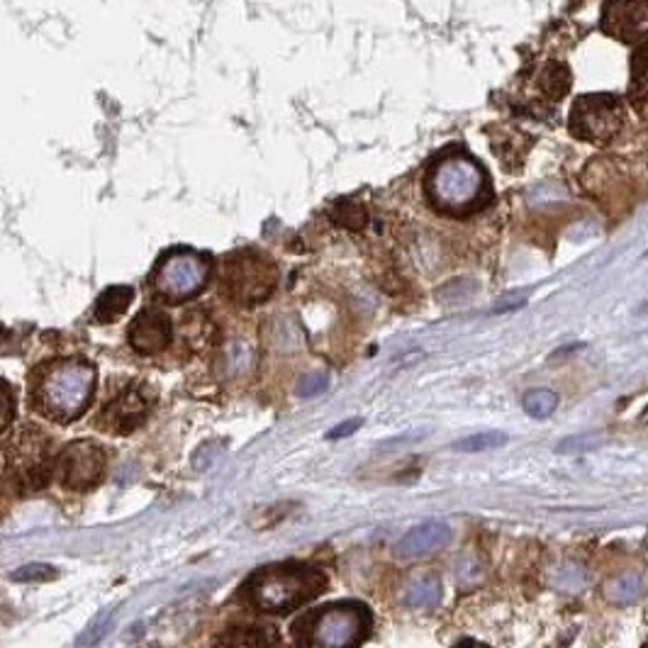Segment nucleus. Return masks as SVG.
<instances>
[{
  "instance_id": "4",
  "label": "nucleus",
  "mask_w": 648,
  "mask_h": 648,
  "mask_svg": "<svg viewBox=\"0 0 648 648\" xmlns=\"http://www.w3.org/2000/svg\"><path fill=\"white\" fill-rule=\"evenodd\" d=\"M210 271V256L200 254V251H169L154 266L152 290L164 303H186L208 286Z\"/></svg>"
},
{
  "instance_id": "25",
  "label": "nucleus",
  "mask_w": 648,
  "mask_h": 648,
  "mask_svg": "<svg viewBox=\"0 0 648 648\" xmlns=\"http://www.w3.org/2000/svg\"><path fill=\"white\" fill-rule=\"evenodd\" d=\"M57 578V568L47 566V563H30V566H22L13 573L15 583H44V580Z\"/></svg>"
},
{
  "instance_id": "29",
  "label": "nucleus",
  "mask_w": 648,
  "mask_h": 648,
  "mask_svg": "<svg viewBox=\"0 0 648 648\" xmlns=\"http://www.w3.org/2000/svg\"><path fill=\"white\" fill-rule=\"evenodd\" d=\"M529 300V290H512V293L502 295L500 300H497L493 312L497 315H502V312H512V310H519V307L527 305Z\"/></svg>"
},
{
  "instance_id": "33",
  "label": "nucleus",
  "mask_w": 648,
  "mask_h": 648,
  "mask_svg": "<svg viewBox=\"0 0 648 648\" xmlns=\"http://www.w3.org/2000/svg\"><path fill=\"white\" fill-rule=\"evenodd\" d=\"M461 648H483V646H476V644H466V646H461Z\"/></svg>"
},
{
  "instance_id": "14",
  "label": "nucleus",
  "mask_w": 648,
  "mask_h": 648,
  "mask_svg": "<svg viewBox=\"0 0 648 648\" xmlns=\"http://www.w3.org/2000/svg\"><path fill=\"white\" fill-rule=\"evenodd\" d=\"M646 583L639 573L627 571L614 575L605 583V600L612 605H634L644 597Z\"/></svg>"
},
{
  "instance_id": "16",
  "label": "nucleus",
  "mask_w": 648,
  "mask_h": 648,
  "mask_svg": "<svg viewBox=\"0 0 648 648\" xmlns=\"http://www.w3.org/2000/svg\"><path fill=\"white\" fill-rule=\"evenodd\" d=\"M134 300V290L127 286H115L108 288L103 295L98 298L96 303V322H113L117 317H122L127 312V307L132 305Z\"/></svg>"
},
{
  "instance_id": "31",
  "label": "nucleus",
  "mask_w": 648,
  "mask_h": 648,
  "mask_svg": "<svg viewBox=\"0 0 648 648\" xmlns=\"http://www.w3.org/2000/svg\"><path fill=\"white\" fill-rule=\"evenodd\" d=\"M361 420H346L342 424H337V427L334 429H329L327 432V439H346V437H351V434H356V429L361 427Z\"/></svg>"
},
{
  "instance_id": "24",
  "label": "nucleus",
  "mask_w": 648,
  "mask_h": 648,
  "mask_svg": "<svg viewBox=\"0 0 648 648\" xmlns=\"http://www.w3.org/2000/svg\"><path fill=\"white\" fill-rule=\"evenodd\" d=\"M476 290H478V283L473 281V278H456V281L446 283V286L439 288L437 298L444 305H458V303H463V300L471 298Z\"/></svg>"
},
{
  "instance_id": "7",
  "label": "nucleus",
  "mask_w": 648,
  "mask_h": 648,
  "mask_svg": "<svg viewBox=\"0 0 648 648\" xmlns=\"http://www.w3.org/2000/svg\"><path fill=\"white\" fill-rule=\"evenodd\" d=\"M624 125V103L617 96L595 93V96H580L573 103L568 127L578 139L585 142H610L617 137Z\"/></svg>"
},
{
  "instance_id": "23",
  "label": "nucleus",
  "mask_w": 648,
  "mask_h": 648,
  "mask_svg": "<svg viewBox=\"0 0 648 648\" xmlns=\"http://www.w3.org/2000/svg\"><path fill=\"white\" fill-rule=\"evenodd\" d=\"M551 583L563 592H580L588 585V573H585L583 566H578V563H566V566L556 568Z\"/></svg>"
},
{
  "instance_id": "6",
  "label": "nucleus",
  "mask_w": 648,
  "mask_h": 648,
  "mask_svg": "<svg viewBox=\"0 0 648 648\" xmlns=\"http://www.w3.org/2000/svg\"><path fill=\"white\" fill-rule=\"evenodd\" d=\"M8 471L27 490H39L52 473V456H49V439L42 429L22 427L5 444Z\"/></svg>"
},
{
  "instance_id": "10",
  "label": "nucleus",
  "mask_w": 648,
  "mask_h": 648,
  "mask_svg": "<svg viewBox=\"0 0 648 648\" xmlns=\"http://www.w3.org/2000/svg\"><path fill=\"white\" fill-rule=\"evenodd\" d=\"M152 405L154 395L147 388L137 385V388L125 390L100 412V427L113 434H132L134 429L147 422Z\"/></svg>"
},
{
  "instance_id": "19",
  "label": "nucleus",
  "mask_w": 648,
  "mask_h": 648,
  "mask_svg": "<svg viewBox=\"0 0 648 648\" xmlns=\"http://www.w3.org/2000/svg\"><path fill=\"white\" fill-rule=\"evenodd\" d=\"M522 407L527 415L536 417V420H546V417H551L553 412H556L558 395L549 388H534L524 395Z\"/></svg>"
},
{
  "instance_id": "11",
  "label": "nucleus",
  "mask_w": 648,
  "mask_h": 648,
  "mask_svg": "<svg viewBox=\"0 0 648 648\" xmlns=\"http://www.w3.org/2000/svg\"><path fill=\"white\" fill-rule=\"evenodd\" d=\"M602 30L622 42L648 37V0H610L602 8Z\"/></svg>"
},
{
  "instance_id": "30",
  "label": "nucleus",
  "mask_w": 648,
  "mask_h": 648,
  "mask_svg": "<svg viewBox=\"0 0 648 648\" xmlns=\"http://www.w3.org/2000/svg\"><path fill=\"white\" fill-rule=\"evenodd\" d=\"M10 417H13V395L8 385L0 383V429L10 422Z\"/></svg>"
},
{
  "instance_id": "28",
  "label": "nucleus",
  "mask_w": 648,
  "mask_h": 648,
  "mask_svg": "<svg viewBox=\"0 0 648 648\" xmlns=\"http://www.w3.org/2000/svg\"><path fill=\"white\" fill-rule=\"evenodd\" d=\"M327 376H322V373H312V376H305L303 381L298 383V395L300 398H315V395H320L327 390Z\"/></svg>"
},
{
  "instance_id": "34",
  "label": "nucleus",
  "mask_w": 648,
  "mask_h": 648,
  "mask_svg": "<svg viewBox=\"0 0 648 648\" xmlns=\"http://www.w3.org/2000/svg\"><path fill=\"white\" fill-rule=\"evenodd\" d=\"M646 561H648V539H646Z\"/></svg>"
},
{
  "instance_id": "27",
  "label": "nucleus",
  "mask_w": 648,
  "mask_h": 648,
  "mask_svg": "<svg viewBox=\"0 0 648 648\" xmlns=\"http://www.w3.org/2000/svg\"><path fill=\"white\" fill-rule=\"evenodd\" d=\"M108 629H110V614H105L103 619H98V622L93 624V627H88L86 631H83L81 636H78L76 646L78 648H91V646H96L98 641L103 639L105 634H108Z\"/></svg>"
},
{
  "instance_id": "18",
  "label": "nucleus",
  "mask_w": 648,
  "mask_h": 648,
  "mask_svg": "<svg viewBox=\"0 0 648 648\" xmlns=\"http://www.w3.org/2000/svg\"><path fill=\"white\" fill-rule=\"evenodd\" d=\"M273 641L264 627H234L225 636V648H271Z\"/></svg>"
},
{
  "instance_id": "9",
  "label": "nucleus",
  "mask_w": 648,
  "mask_h": 648,
  "mask_svg": "<svg viewBox=\"0 0 648 648\" xmlns=\"http://www.w3.org/2000/svg\"><path fill=\"white\" fill-rule=\"evenodd\" d=\"M54 473H57L59 483L66 490H74V493L96 488L105 473L103 449L91 439L74 441L59 454Z\"/></svg>"
},
{
  "instance_id": "22",
  "label": "nucleus",
  "mask_w": 648,
  "mask_h": 648,
  "mask_svg": "<svg viewBox=\"0 0 648 648\" xmlns=\"http://www.w3.org/2000/svg\"><path fill=\"white\" fill-rule=\"evenodd\" d=\"M605 444V437L600 432L592 434H571V437L561 439L556 446V454L568 456V454H588V451L600 449Z\"/></svg>"
},
{
  "instance_id": "17",
  "label": "nucleus",
  "mask_w": 648,
  "mask_h": 648,
  "mask_svg": "<svg viewBox=\"0 0 648 648\" xmlns=\"http://www.w3.org/2000/svg\"><path fill=\"white\" fill-rule=\"evenodd\" d=\"M571 69H568L566 64H561V61H556V64H549L544 69V74H541V91L546 93V96L561 100L568 96V91H571Z\"/></svg>"
},
{
  "instance_id": "8",
  "label": "nucleus",
  "mask_w": 648,
  "mask_h": 648,
  "mask_svg": "<svg viewBox=\"0 0 648 648\" xmlns=\"http://www.w3.org/2000/svg\"><path fill=\"white\" fill-rule=\"evenodd\" d=\"M368 614L356 605H332L312 622V648H354L366 636Z\"/></svg>"
},
{
  "instance_id": "21",
  "label": "nucleus",
  "mask_w": 648,
  "mask_h": 648,
  "mask_svg": "<svg viewBox=\"0 0 648 648\" xmlns=\"http://www.w3.org/2000/svg\"><path fill=\"white\" fill-rule=\"evenodd\" d=\"M332 220L337 222L339 227L349 229V232H361L366 227L368 215L363 210V205L356 203V200H339L332 210Z\"/></svg>"
},
{
  "instance_id": "26",
  "label": "nucleus",
  "mask_w": 648,
  "mask_h": 648,
  "mask_svg": "<svg viewBox=\"0 0 648 648\" xmlns=\"http://www.w3.org/2000/svg\"><path fill=\"white\" fill-rule=\"evenodd\" d=\"M634 96L648 105V49L636 54L634 61Z\"/></svg>"
},
{
  "instance_id": "5",
  "label": "nucleus",
  "mask_w": 648,
  "mask_h": 648,
  "mask_svg": "<svg viewBox=\"0 0 648 648\" xmlns=\"http://www.w3.org/2000/svg\"><path fill=\"white\" fill-rule=\"evenodd\" d=\"M278 283V271L271 259L259 251L247 249L227 256L225 271H222V288L234 303L259 305L271 298Z\"/></svg>"
},
{
  "instance_id": "20",
  "label": "nucleus",
  "mask_w": 648,
  "mask_h": 648,
  "mask_svg": "<svg viewBox=\"0 0 648 648\" xmlns=\"http://www.w3.org/2000/svg\"><path fill=\"white\" fill-rule=\"evenodd\" d=\"M507 441H510V437L502 432H480L471 434V437L466 439H458L454 444V451H461V454H483V451L500 449Z\"/></svg>"
},
{
  "instance_id": "3",
  "label": "nucleus",
  "mask_w": 648,
  "mask_h": 648,
  "mask_svg": "<svg viewBox=\"0 0 648 648\" xmlns=\"http://www.w3.org/2000/svg\"><path fill=\"white\" fill-rule=\"evenodd\" d=\"M322 575L310 568L273 566L264 568L249 580L247 592L251 605L261 612H288L312 600L322 588Z\"/></svg>"
},
{
  "instance_id": "12",
  "label": "nucleus",
  "mask_w": 648,
  "mask_h": 648,
  "mask_svg": "<svg viewBox=\"0 0 648 648\" xmlns=\"http://www.w3.org/2000/svg\"><path fill=\"white\" fill-rule=\"evenodd\" d=\"M127 337H130V346L137 354L154 356L169 349L173 339V324L169 315H164L161 310H142L130 324Z\"/></svg>"
},
{
  "instance_id": "2",
  "label": "nucleus",
  "mask_w": 648,
  "mask_h": 648,
  "mask_svg": "<svg viewBox=\"0 0 648 648\" xmlns=\"http://www.w3.org/2000/svg\"><path fill=\"white\" fill-rule=\"evenodd\" d=\"M96 390V368L81 359L49 363L39 371L32 405L54 422H71L86 412Z\"/></svg>"
},
{
  "instance_id": "1",
  "label": "nucleus",
  "mask_w": 648,
  "mask_h": 648,
  "mask_svg": "<svg viewBox=\"0 0 648 648\" xmlns=\"http://www.w3.org/2000/svg\"><path fill=\"white\" fill-rule=\"evenodd\" d=\"M427 198L441 215H471L490 200L483 166L466 154H441L424 178Z\"/></svg>"
},
{
  "instance_id": "32",
  "label": "nucleus",
  "mask_w": 648,
  "mask_h": 648,
  "mask_svg": "<svg viewBox=\"0 0 648 648\" xmlns=\"http://www.w3.org/2000/svg\"><path fill=\"white\" fill-rule=\"evenodd\" d=\"M10 337H13V334L0 327V354H8V351L13 349V339Z\"/></svg>"
},
{
  "instance_id": "13",
  "label": "nucleus",
  "mask_w": 648,
  "mask_h": 648,
  "mask_svg": "<svg viewBox=\"0 0 648 648\" xmlns=\"http://www.w3.org/2000/svg\"><path fill=\"white\" fill-rule=\"evenodd\" d=\"M451 527L446 522H439V519H432V522H422L417 527H412L402 539L395 544V556L405 558V561H412V558H424L432 556L449 546Z\"/></svg>"
},
{
  "instance_id": "15",
  "label": "nucleus",
  "mask_w": 648,
  "mask_h": 648,
  "mask_svg": "<svg viewBox=\"0 0 648 648\" xmlns=\"http://www.w3.org/2000/svg\"><path fill=\"white\" fill-rule=\"evenodd\" d=\"M441 600V583L437 575H417L405 588V605L422 610V607H437Z\"/></svg>"
}]
</instances>
